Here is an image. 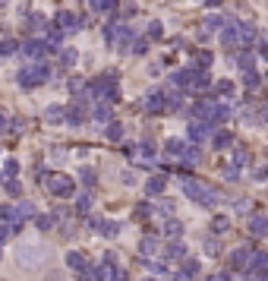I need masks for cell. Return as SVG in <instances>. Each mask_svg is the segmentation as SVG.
<instances>
[{
  "label": "cell",
  "instance_id": "6da1fadb",
  "mask_svg": "<svg viewBox=\"0 0 268 281\" xmlns=\"http://www.w3.org/2000/svg\"><path fill=\"white\" fill-rule=\"evenodd\" d=\"M183 193L193 199V202H199L202 208H215L221 202V193L215 190V186H208L202 180H196V177H183Z\"/></svg>",
  "mask_w": 268,
  "mask_h": 281
},
{
  "label": "cell",
  "instance_id": "7a4b0ae2",
  "mask_svg": "<svg viewBox=\"0 0 268 281\" xmlns=\"http://www.w3.org/2000/svg\"><path fill=\"white\" fill-rule=\"evenodd\" d=\"M183 104V95L180 92H164V89H151L148 95L142 98V108L151 111V114H164V111H177Z\"/></svg>",
  "mask_w": 268,
  "mask_h": 281
},
{
  "label": "cell",
  "instance_id": "3957f363",
  "mask_svg": "<svg viewBox=\"0 0 268 281\" xmlns=\"http://www.w3.org/2000/svg\"><path fill=\"white\" fill-rule=\"evenodd\" d=\"M85 95L88 98H104V101H117V76H98L85 86ZM82 95V98H85Z\"/></svg>",
  "mask_w": 268,
  "mask_h": 281
},
{
  "label": "cell",
  "instance_id": "277c9868",
  "mask_svg": "<svg viewBox=\"0 0 268 281\" xmlns=\"http://www.w3.org/2000/svg\"><path fill=\"white\" fill-rule=\"evenodd\" d=\"M19 86H26V89H35V86H44V83H48V79H51V66L48 63H29L26 69H19Z\"/></svg>",
  "mask_w": 268,
  "mask_h": 281
},
{
  "label": "cell",
  "instance_id": "5b68a950",
  "mask_svg": "<svg viewBox=\"0 0 268 281\" xmlns=\"http://www.w3.org/2000/svg\"><path fill=\"white\" fill-rule=\"evenodd\" d=\"M48 190L54 196H73L76 183H73V177H66V174H51V177H48Z\"/></svg>",
  "mask_w": 268,
  "mask_h": 281
},
{
  "label": "cell",
  "instance_id": "8992f818",
  "mask_svg": "<svg viewBox=\"0 0 268 281\" xmlns=\"http://www.w3.org/2000/svg\"><path fill=\"white\" fill-rule=\"evenodd\" d=\"M186 136H190V143H205L212 136V123L202 120V117H193L190 126H186Z\"/></svg>",
  "mask_w": 268,
  "mask_h": 281
},
{
  "label": "cell",
  "instance_id": "52a82bcc",
  "mask_svg": "<svg viewBox=\"0 0 268 281\" xmlns=\"http://www.w3.org/2000/svg\"><path fill=\"white\" fill-rule=\"evenodd\" d=\"M164 253V247H161V237L158 234H145L142 240H139V256L142 259H155V256Z\"/></svg>",
  "mask_w": 268,
  "mask_h": 281
},
{
  "label": "cell",
  "instance_id": "ba28073f",
  "mask_svg": "<svg viewBox=\"0 0 268 281\" xmlns=\"http://www.w3.org/2000/svg\"><path fill=\"white\" fill-rule=\"evenodd\" d=\"M234 29H237V38H240V48H252L255 44V26L246 19H237L234 22Z\"/></svg>",
  "mask_w": 268,
  "mask_h": 281
},
{
  "label": "cell",
  "instance_id": "9c48e42d",
  "mask_svg": "<svg viewBox=\"0 0 268 281\" xmlns=\"http://www.w3.org/2000/svg\"><path fill=\"white\" fill-rule=\"evenodd\" d=\"M82 26H85V22L79 19L76 13H69V10H60V13H57V29H63V32H79Z\"/></svg>",
  "mask_w": 268,
  "mask_h": 281
},
{
  "label": "cell",
  "instance_id": "30bf717a",
  "mask_svg": "<svg viewBox=\"0 0 268 281\" xmlns=\"http://www.w3.org/2000/svg\"><path fill=\"white\" fill-rule=\"evenodd\" d=\"M22 54H26L29 57V60H41V54L44 51H48V41H38V38H29L26 44H22V48H19Z\"/></svg>",
  "mask_w": 268,
  "mask_h": 281
},
{
  "label": "cell",
  "instance_id": "8fae6325",
  "mask_svg": "<svg viewBox=\"0 0 268 281\" xmlns=\"http://www.w3.org/2000/svg\"><path fill=\"white\" fill-rule=\"evenodd\" d=\"M249 259H252V250L249 247H240V250H234V256H230L234 268H240V272H246V268H249Z\"/></svg>",
  "mask_w": 268,
  "mask_h": 281
},
{
  "label": "cell",
  "instance_id": "7c38bea8",
  "mask_svg": "<svg viewBox=\"0 0 268 281\" xmlns=\"http://www.w3.org/2000/svg\"><path fill=\"white\" fill-rule=\"evenodd\" d=\"M196 272H199V259H186V262L180 265V272L173 275V281H193Z\"/></svg>",
  "mask_w": 268,
  "mask_h": 281
},
{
  "label": "cell",
  "instance_id": "4fadbf2b",
  "mask_svg": "<svg viewBox=\"0 0 268 281\" xmlns=\"http://www.w3.org/2000/svg\"><path fill=\"white\" fill-rule=\"evenodd\" d=\"M199 158H202V152L196 149V143H193V146H186V149L180 152V161H183L186 168H196V165H199Z\"/></svg>",
  "mask_w": 268,
  "mask_h": 281
},
{
  "label": "cell",
  "instance_id": "5bb4252c",
  "mask_svg": "<svg viewBox=\"0 0 268 281\" xmlns=\"http://www.w3.org/2000/svg\"><path fill=\"white\" fill-rule=\"evenodd\" d=\"M249 231L255 237H268V215H252L249 218Z\"/></svg>",
  "mask_w": 268,
  "mask_h": 281
},
{
  "label": "cell",
  "instance_id": "9a60e30c",
  "mask_svg": "<svg viewBox=\"0 0 268 281\" xmlns=\"http://www.w3.org/2000/svg\"><path fill=\"white\" fill-rule=\"evenodd\" d=\"M111 44H117V48H126V44H133V32L126 29V26H117L114 29V41Z\"/></svg>",
  "mask_w": 268,
  "mask_h": 281
},
{
  "label": "cell",
  "instance_id": "2e32d148",
  "mask_svg": "<svg viewBox=\"0 0 268 281\" xmlns=\"http://www.w3.org/2000/svg\"><path fill=\"white\" fill-rule=\"evenodd\" d=\"M230 143H234V133H230V130H218V133H212V146H215V149H227Z\"/></svg>",
  "mask_w": 268,
  "mask_h": 281
},
{
  "label": "cell",
  "instance_id": "e0dca14e",
  "mask_svg": "<svg viewBox=\"0 0 268 281\" xmlns=\"http://www.w3.org/2000/svg\"><path fill=\"white\" fill-rule=\"evenodd\" d=\"M161 259H186V247H183V243H177V240H173L170 247H167L164 253H161Z\"/></svg>",
  "mask_w": 268,
  "mask_h": 281
},
{
  "label": "cell",
  "instance_id": "ac0fdd59",
  "mask_svg": "<svg viewBox=\"0 0 268 281\" xmlns=\"http://www.w3.org/2000/svg\"><path fill=\"white\" fill-rule=\"evenodd\" d=\"M92 117H95V123H104V126H108V123H111V104H108V101H104V104H95Z\"/></svg>",
  "mask_w": 268,
  "mask_h": 281
},
{
  "label": "cell",
  "instance_id": "d6986e66",
  "mask_svg": "<svg viewBox=\"0 0 268 281\" xmlns=\"http://www.w3.org/2000/svg\"><path fill=\"white\" fill-rule=\"evenodd\" d=\"M180 234H183V221H177V218H167V221H164V237L177 240Z\"/></svg>",
  "mask_w": 268,
  "mask_h": 281
},
{
  "label": "cell",
  "instance_id": "ffe728a7",
  "mask_svg": "<svg viewBox=\"0 0 268 281\" xmlns=\"http://www.w3.org/2000/svg\"><path fill=\"white\" fill-rule=\"evenodd\" d=\"M92 202H95V196H92V193L85 190L82 196L76 199V212H79V215H88V212H92Z\"/></svg>",
  "mask_w": 268,
  "mask_h": 281
},
{
  "label": "cell",
  "instance_id": "44dd1931",
  "mask_svg": "<svg viewBox=\"0 0 268 281\" xmlns=\"http://www.w3.org/2000/svg\"><path fill=\"white\" fill-rule=\"evenodd\" d=\"M164 186H167L164 177H151V180L145 183V193H148V196H161V193H164Z\"/></svg>",
  "mask_w": 268,
  "mask_h": 281
},
{
  "label": "cell",
  "instance_id": "7402d4cb",
  "mask_svg": "<svg viewBox=\"0 0 268 281\" xmlns=\"http://www.w3.org/2000/svg\"><path fill=\"white\" fill-rule=\"evenodd\" d=\"M66 265H69V268H76V272H82L88 262H85V256H82V253H76V250H73V253H66Z\"/></svg>",
  "mask_w": 268,
  "mask_h": 281
},
{
  "label": "cell",
  "instance_id": "603a6c76",
  "mask_svg": "<svg viewBox=\"0 0 268 281\" xmlns=\"http://www.w3.org/2000/svg\"><path fill=\"white\" fill-rule=\"evenodd\" d=\"M227 117H230V108H224V104H215V111H212V117H208V123H224L227 120Z\"/></svg>",
  "mask_w": 268,
  "mask_h": 281
},
{
  "label": "cell",
  "instance_id": "cb8c5ba5",
  "mask_svg": "<svg viewBox=\"0 0 268 281\" xmlns=\"http://www.w3.org/2000/svg\"><path fill=\"white\" fill-rule=\"evenodd\" d=\"M205 32H224V16H218V13L205 16Z\"/></svg>",
  "mask_w": 268,
  "mask_h": 281
},
{
  "label": "cell",
  "instance_id": "d4e9b609",
  "mask_svg": "<svg viewBox=\"0 0 268 281\" xmlns=\"http://www.w3.org/2000/svg\"><path fill=\"white\" fill-rule=\"evenodd\" d=\"M63 117H66V123H73V126H79V123L85 120V111H82V108H79V104H76V108H69V111H66Z\"/></svg>",
  "mask_w": 268,
  "mask_h": 281
},
{
  "label": "cell",
  "instance_id": "484cf974",
  "mask_svg": "<svg viewBox=\"0 0 268 281\" xmlns=\"http://www.w3.org/2000/svg\"><path fill=\"white\" fill-rule=\"evenodd\" d=\"M44 29H48V19L41 13H32L29 16V32H44Z\"/></svg>",
  "mask_w": 268,
  "mask_h": 281
},
{
  "label": "cell",
  "instance_id": "4316f807",
  "mask_svg": "<svg viewBox=\"0 0 268 281\" xmlns=\"http://www.w3.org/2000/svg\"><path fill=\"white\" fill-rule=\"evenodd\" d=\"M54 221H57V215H35V228H38V231H51Z\"/></svg>",
  "mask_w": 268,
  "mask_h": 281
},
{
  "label": "cell",
  "instance_id": "83f0119b",
  "mask_svg": "<svg viewBox=\"0 0 268 281\" xmlns=\"http://www.w3.org/2000/svg\"><path fill=\"white\" fill-rule=\"evenodd\" d=\"M221 41H224L227 48H237V44H240V38H237V29H234V26H230V29H224V32H221Z\"/></svg>",
  "mask_w": 268,
  "mask_h": 281
},
{
  "label": "cell",
  "instance_id": "f1b7e54d",
  "mask_svg": "<svg viewBox=\"0 0 268 281\" xmlns=\"http://www.w3.org/2000/svg\"><path fill=\"white\" fill-rule=\"evenodd\" d=\"M101 234H104V237H117V234H120V221H101Z\"/></svg>",
  "mask_w": 268,
  "mask_h": 281
},
{
  "label": "cell",
  "instance_id": "f546056e",
  "mask_svg": "<svg viewBox=\"0 0 268 281\" xmlns=\"http://www.w3.org/2000/svg\"><path fill=\"white\" fill-rule=\"evenodd\" d=\"M183 149H186L183 139H167V143H164V152H167V155H180Z\"/></svg>",
  "mask_w": 268,
  "mask_h": 281
},
{
  "label": "cell",
  "instance_id": "4dcf8cb0",
  "mask_svg": "<svg viewBox=\"0 0 268 281\" xmlns=\"http://www.w3.org/2000/svg\"><path fill=\"white\" fill-rule=\"evenodd\" d=\"M76 60H79V54H76L73 48H63V51H60V63H63V66H76Z\"/></svg>",
  "mask_w": 268,
  "mask_h": 281
},
{
  "label": "cell",
  "instance_id": "1f68e13d",
  "mask_svg": "<svg viewBox=\"0 0 268 281\" xmlns=\"http://www.w3.org/2000/svg\"><path fill=\"white\" fill-rule=\"evenodd\" d=\"M202 247H205V253H208V256H221V240H218V237H205Z\"/></svg>",
  "mask_w": 268,
  "mask_h": 281
},
{
  "label": "cell",
  "instance_id": "d6a6232c",
  "mask_svg": "<svg viewBox=\"0 0 268 281\" xmlns=\"http://www.w3.org/2000/svg\"><path fill=\"white\" fill-rule=\"evenodd\" d=\"M22 48V44L19 41H13V38H7V41H0V54H4V57H10V54H16Z\"/></svg>",
  "mask_w": 268,
  "mask_h": 281
},
{
  "label": "cell",
  "instance_id": "836d02e7",
  "mask_svg": "<svg viewBox=\"0 0 268 281\" xmlns=\"http://www.w3.org/2000/svg\"><path fill=\"white\" fill-rule=\"evenodd\" d=\"M104 133H108L111 143H117V139L123 136V126H120V123H108V126H104Z\"/></svg>",
  "mask_w": 268,
  "mask_h": 281
},
{
  "label": "cell",
  "instance_id": "e575fe53",
  "mask_svg": "<svg viewBox=\"0 0 268 281\" xmlns=\"http://www.w3.org/2000/svg\"><path fill=\"white\" fill-rule=\"evenodd\" d=\"M259 83H262V76L255 73V69H246V76H243V86H246V89H255Z\"/></svg>",
  "mask_w": 268,
  "mask_h": 281
},
{
  "label": "cell",
  "instance_id": "d590c367",
  "mask_svg": "<svg viewBox=\"0 0 268 281\" xmlns=\"http://www.w3.org/2000/svg\"><path fill=\"white\" fill-rule=\"evenodd\" d=\"M234 165H237V168H246V165H249V152H246V149H237V152H234Z\"/></svg>",
  "mask_w": 268,
  "mask_h": 281
},
{
  "label": "cell",
  "instance_id": "8d00e7d4",
  "mask_svg": "<svg viewBox=\"0 0 268 281\" xmlns=\"http://www.w3.org/2000/svg\"><path fill=\"white\" fill-rule=\"evenodd\" d=\"M208 63H212V54H208V51H199V54H196V69H205Z\"/></svg>",
  "mask_w": 268,
  "mask_h": 281
},
{
  "label": "cell",
  "instance_id": "74e56055",
  "mask_svg": "<svg viewBox=\"0 0 268 281\" xmlns=\"http://www.w3.org/2000/svg\"><path fill=\"white\" fill-rule=\"evenodd\" d=\"M215 92L218 95H230V92H234V83H230V79H221V83L215 86Z\"/></svg>",
  "mask_w": 268,
  "mask_h": 281
},
{
  "label": "cell",
  "instance_id": "f35d334b",
  "mask_svg": "<svg viewBox=\"0 0 268 281\" xmlns=\"http://www.w3.org/2000/svg\"><path fill=\"white\" fill-rule=\"evenodd\" d=\"M4 174H7V177H16V174H19V161H16V158H10L7 165H4Z\"/></svg>",
  "mask_w": 268,
  "mask_h": 281
},
{
  "label": "cell",
  "instance_id": "ab89813d",
  "mask_svg": "<svg viewBox=\"0 0 268 281\" xmlns=\"http://www.w3.org/2000/svg\"><path fill=\"white\" fill-rule=\"evenodd\" d=\"M164 35V26L161 22H148V38H161Z\"/></svg>",
  "mask_w": 268,
  "mask_h": 281
},
{
  "label": "cell",
  "instance_id": "60d3db41",
  "mask_svg": "<svg viewBox=\"0 0 268 281\" xmlns=\"http://www.w3.org/2000/svg\"><path fill=\"white\" fill-rule=\"evenodd\" d=\"M240 66H243V69H252V54H249V48H243V54H240Z\"/></svg>",
  "mask_w": 268,
  "mask_h": 281
},
{
  "label": "cell",
  "instance_id": "b9f144b4",
  "mask_svg": "<svg viewBox=\"0 0 268 281\" xmlns=\"http://www.w3.org/2000/svg\"><path fill=\"white\" fill-rule=\"evenodd\" d=\"M7 193H10V196H19V193H22V186H19L16 177H10V180H7Z\"/></svg>",
  "mask_w": 268,
  "mask_h": 281
},
{
  "label": "cell",
  "instance_id": "7bdbcfd3",
  "mask_svg": "<svg viewBox=\"0 0 268 281\" xmlns=\"http://www.w3.org/2000/svg\"><path fill=\"white\" fill-rule=\"evenodd\" d=\"M148 51V41L145 38H133V54H145Z\"/></svg>",
  "mask_w": 268,
  "mask_h": 281
},
{
  "label": "cell",
  "instance_id": "ee69618b",
  "mask_svg": "<svg viewBox=\"0 0 268 281\" xmlns=\"http://www.w3.org/2000/svg\"><path fill=\"white\" fill-rule=\"evenodd\" d=\"M79 177H82L85 186H92V183H95V171H92V168H82V174H79Z\"/></svg>",
  "mask_w": 268,
  "mask_h": 281
},
{
  "label": "cell",
  "instance_id": "f6af8a7d",
  "mask_svg": "<svg viewBox=\"0 0 268 281\" xmlns=\"http://www.w3.org/2000/svg\"><path fill=\"white\" fill-rule=\"evenodd\" d=\"M212 228H215V231H227V228H230V221H227L224 215H218V218H215V225H212Z\"/></svg>",
  "mask_w": 268,
  "mask_h": 281
},
{
  "label": "cell",
  "instance_id": "bcb514c9",
  "mask_svg": "<svg viewBox=\"0 0 268 281\" xmlns=\"http://www.w3.org/2000/svg\"><path fill=\"white\" fill-rule=\"evenodd\" d=\"M234 208H237V212H246L249 202H246V199H234Z\"/></svg>",
  "mask_w": 268,
  "mask_h": 281
},
{
  "label": "cell",
  "instance_id": "7dc6e473",
  "mask_svg": "<svg viewBox=\"0 0 268 281\" xmlns=\"http://www.w3.org/2000/svg\"><path fill=\"white\" fill-rule=\"evenodd\" d=\"M7 120H10V117L0 111V133H7V130H10V123H7Z\"/></svg>",
  "mask_w": 268,
  "mask_h": 281
},
{
  "label": "cell",
  "instance_id": "c3c4849f",
  "mask_svg": "<svg viewBox=\"0 0 268 281\" xmlns=\"http://www.w3.org/2000/svg\"><path fill=\"white\" fill-rule=\"evenodd\" d=\"M104 262H108V265H117V253L108 250V253H104Z\"/></svg>",
  "mask_w": 268,
  "mask_h": 281
},
{
  "label": "cell",
  "instance_id": "681fc988",
  "mask_svg": "<svg viewBox=\"0 0 268 281\" xmlns=\"http://www.w3.org/2000/svg\"><path fill=\"white\" fill-rule=\"evenodd\" d=\"M237 177H240V171H237V165H230V168H227V180H237Z\"/></svg>",
  "mask_w": 268,
  "mask_h": 281
},
{
  "label": "cell",
  "instance_id": "f907efd6",
  "mask_svg": "<svg viewBox=\"0 0 268 281\" xmlns=\"http://www.w3.org/2000/svg\"><path fill=\"white\" fill-rule=\"evenodd\" d=\"M136 215H139V218H148V215H151V208H148V205H139V208H136Z\"/></svg>",
  "mask_w": 268,
  "mask_h": 281
},
{
  "label": "cell",
  "instance_id": "816d5d0a",
  "mask_svg": "<svg viewBox=\"0 0 268 281\" xmlns=\"http://www.w3.org/2000/svg\"><path fill=\"white\" fill-rule=\"evenodd\" d=\"M173 212V205L170 202H164V205H158V215H170Z\"/></svg>",
  "mask_w": 268,
  "mask_h": 281
},
{
  "label": "cell",
  "instance_id": "f5cc1de1",
  "mask_svg": "<svg viewBox=\"0 0 268 281\" xmlns=\"http://www.w3.org/2000/svg\"><path fill=\"white\" fill-rule=\"evenodd\" d=\"M114 281H126V272H123V268H117V265H114Z\"/></svg>",
  "mask_w": 268,
  "mask_h": 281
},
{
  "label": "cell",
  "instance_id": "db71d44e",
  "mask_svg": "<svg viewBox=\"0 0 268 281\" xmlns=\"http://www.w3.org/2000/svg\"><path fill=\"white\" fill-rule=\"evenodd\" d=\"M208 281H230V275H227V272H218V275H212Z\"/></svg>",
  "mask_w": 268,
  "mask_h": 281
},
{
  "label": "cell",
  "instance_id": "11a10c76",
  "mask_svg": "<svg viewBox=\"0 0 268 281\" xmlns=\"http://www.w3.org/2000/svg\"><path fill=\"white\" fill-rule=\"evenodd\" d=\"M259 117H262V123H268V104H265V108L259 111Z\"/></svg>",
  "mask_w": 268,
  "mask_h": 281
},
{
  "label": "cell",
  "instance_id": "9f6ffc18",
  "mask_svg": "<svg viewBox=\"0 0 268 281\" xmlns=\"http://www.w3.org/2000/svg\"><path fill=\"white\" fill-rule=\"evenodd\" d=\"M259 57H268V44H262V48H259Z\"/></svg>",
  "mask_w": 268,
  "mask_h": 281
},
{
  "label": "cell",
  "instance_id": "6f0895ef",
  "mask_svg": "<svg viewBox=\"0 0 268 281\" xmlns=\"http://www.w3.org/2000/svg\"><path fill=\"white\" fill-rule=\"evenodd\" d=\"M205 4H208V7H218V4H221V0H205Z\"/></svg>",
  "mask_w": 268,
  "mask_h": 281
},
{
  "label": "cell",
  "instance_id": "680465c9",
  "mask_svg": "<svg viewBox=\"0 0 268 281\" xmlns=\"http://www.w3.org/2000/svg\"><path fill=\"white\" fill-rule=\"evenodd\" d=\"M0 180H4V171H0Z\"/></svg>",
  "mask_w": 268,
  "mask_h": 281
},
{
  "label": "cell",
  "instance_id": "91938a15",
  "mask_svg": "<svg viewBox=\"0 0 268 281\" xmlns=\"http://www.w3.org/2000/svg\"><path fill=\"white\" fill-rule=\"evenodd\" d=\"M265 79H268V73H265Z\"/></svg>",
  "mask_w": 268,
  "mask_h": 281
}]
</instances>
